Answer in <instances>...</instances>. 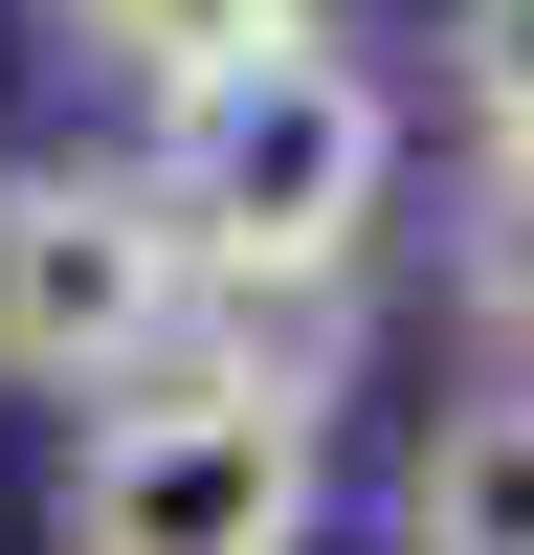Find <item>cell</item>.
I'll use <instances>...</instances> for the list:
<instances>
[{"mask_svg": "<svg viewBox=\"0 0 534 555\" xmlns=\"http://www.w3.org/2000/svg\"><path fill=\"white\" fill-rule=\"evenodd\" d=\"M134 178H156V222H178L201 289H245V311L267 289H356L379 222H400V89L356 67L334 23H290V44H245V67L156 89Z\"/></svg>", "mask_w": 534, "mask_h": 555, "instance_id": "cell-1", "label": "cell"}, {"mask_svg": "<svg viewBox=\"0 0 534 555\" xmlns=\"http://www.w3.org/2000/svg\"><path fill=\"white\" fill-rule=\"evenodd\" d=\"M334 512V400L223 378V356H156L112 423L44 489V555H312Z\"/></svg>", "mask_w": 534, "mask_h": 555, "instance_id": "cell-2", "label": "cell"}, {"mask_svg": "<svg viewBox=\"0 0 534 555\" xmlns=\"http://www.w3.org/2000/svg\"><path fill=\"white\" fill-rule=\"evenodd\" d=\"M178 334H201V267H178L134 156H23L0 178V378L23 400H134Z\"/></svg>", "mask_w": 534, "mask_h": 555, "instance_id": "cell-3", "label": "cell"}, {"mask_svg": "<svg viewBox=\"0 0 534 555\" xmlns=\"http://www.w3.org/2000/svg\"><path fill=\"white\" fill-rule=\"evenodd\" d=\"M400 555H534V378H468L400 467Z\"/></svg>", "mask_w": 534, "mask_h": 555, "instance_id": "cell-4", "label": "cell"}, {"mask_svg": "<svg viewBox=\"0 0 534 555\" xmlns=\"http://www.w3.org/2000/svg\"><path fill=\"white\" fill-rule=\"evenodd\" d=\"M44 23L89 44V67L156 112V89H201V67H245V44H290V23H334V0H44Z\"/></svg>", "mask_w": 534, "mask_h": 555, "instance_id": "cell-5", "label": "cell"}, {"mask_svg": "<svg viewBox=\"0 0 534 555\" xmlns=\"http://www.w3.org/2000/svg\"><path fill=\"white\" fill-rule=\"evenodd\" d=\"M445 311L490 378H534V178L512 156H468V201H445Z\"/></svg>", "mask_w": 534, "mask_h": 555, "instance_id": "cell-6", "label": "cell"}, {"mask_svg": "<svg viewBox=\"0 0 534 555\" xmlns=\"http://www.w3.org/2000/svg\"><path fill=\"white\" fill-rule=\"evenodd\" d=\"M445 133L534 178V0H445Z\"/></svg>", "mask_w": 534, "mask_h": 555, "instance_id": "cell-7", "label": "cell"}]
</instances>
